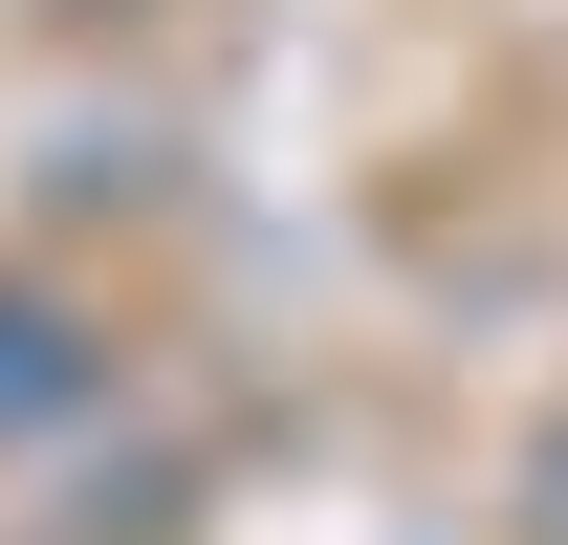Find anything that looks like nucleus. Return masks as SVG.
I'll list each match as a JSON object with an SVG mask.
<instances>
[{
	"label": "nucleus",
	"mask_w": 568,
	"mask_h": 545,
	"mask_svg": "<svg viewBox=\"0 0 568 545\" xmlns=\"http://www.w3.org/2000/svg\"><path fill=\"white\" fill-rule=\"evenodd\" d=\"M67 414H88V328L44 284H0V436H67Z\"/></svg>",
	"instance_id": "obj_1"
}]
</instances>
